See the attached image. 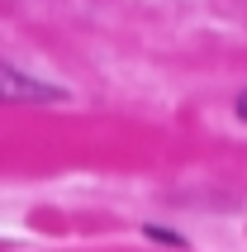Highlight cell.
<instances>
[{"label":"cell","mask_w":247,"mask_h":252,"mask_svg":"<svg viewBox=\"0 0 247 252\" xmlns=\"http://www.w3.org/2000/svg\"><path fill=\"white\" fill-rule=\"evenodd\" d=\"M143 233H148L152 243H166V248H185V238H181V233H171V228H157V224H143Z\"/></svg>","instance_id":"7a4b0ae2"},{"label":"cell","mask_w":247,"mask_h":252,"mask_svg":"<svg viewBox=\"0 0 247 252\" xmlns=\"http://www.w3.org/2000/svg\"><path fill=\"white\" fill-rule=\"evenodd\" d=\"M233 110H238V119H247V91L238 95V105H233Z\"/></svg>","instance_id":"3957f363"},{"label":"cell","mask_w":247,"mask_h":252,"mask_svg":"<svg viewBox=\"0 0 247 252\" xmlns=\"http://www.w3.org/2000/svg\"><path fill=\"white\" fill-rule=\"evenodd\" d=\"M0 100H14V105H53V100H67V91L0 62Z\"/></svg>","instance_id":"6da1fadb"}]
</instances>
